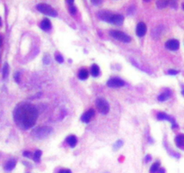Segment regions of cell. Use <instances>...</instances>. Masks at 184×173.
<instances>
[{"label":"cell","instance_id":"cell-17","mask_svg":"<svg viewBox=\"0 0 184 173\" xmlns=\"http://www.w3.org/2000/svg\"><path fill=\"white\" fill-rule=\"evenodd\" d=\"M88 76H89V72H88L87 70H85V69H82L78 72V78L80 79H82V80H85V79H86L88 78Z\"/></svg>","mask_w":184,"mask_h":173},{"label":"cell","instance_id":"cell-21","mask_svg":"<svg viewBox=\"0 0 184 173\" xmlns=\"http://www.w3.org/2000/svg\"><path fill=\"white\" fill-rule=\"evenodd\" d=\"M169 2H166V1H158L156 2V5H157L158 8H165L168 5Z\"/></svg>","mask_w":184,"mask_h":173},{"label":"cell","instance_id":"cell-2","mask_svg":"<svg viewBox=\"0 0 184 173\" xmlns=\"http://www.w3.org/2000/svg\"><path fill=\"white\" fill-rule=\"evenodd\" d=\"M37 10L40 13H42L44 15L50 16L52 17H55L58 16L57 11L54 9L52 6H50V5L45 4V3H40L37 5Z\"/></svg>","mask_w":184,"mask_h":173},{"label":"cell","instance_id":"cell-25","mask_svg":"<svg viewBox=\"0 0 184 173\" xmlns=\"http://www.w3.org/2000/svg\"><path fill=\"white\" fill-rule=\"evenodd\" d=\"M121 145H122V142H121V141H118L117 143H116L114 144V149H115V150L119 149Z\"/></svg>","mask_w":184,"mask_h":173},{"label":"cell","instance_id":"cell-16","mask_svg":"<svg viewBox=\"0 0 184 173\" xmlns=\"http://www.w3.org/2000/svg\"><path fill=\"white\" fill-rule=\"evenodd\" d=\"M170 96H171V91H170L169 89H166L165 92L162 93V94L158 97V99H159V101L163 102V101L167 100V99L170 97Z\"/></svg>","mask_w":184,"mask_h":173},{"label":"cell","instance_id":"cell-26","mask_svg":"<svg viewBox=\"0 0 184 173\" xmlns=\"http://www.w3.org/2000/svg\"><path fill=\"white\" fill-rule=\"evenodd\" d=\"M58 173H72V172L68 169H62V170H60Z\"/></svg>","mask_w":184,"mask_h":173},{"label":"cell","instance_id":"cell-11","mask_svg":"<svg viewBox=\"0 0 184 173\" xmlns=\"http://www.w3.org/2000/svg\"><path fill=\"white\" fill-rule=\"evenodd\" d=\"M157 119H159V120H168V121H171L173 122V127H176V123L175 121L173 120V119L172 117H170L168 115L165 114V113H158L157 114Z\"/></svg>","mask_w":184,"mask_h":173},{"label":"cell","instance_id":"cell-8","mask_svg":"<svg viewBox=\"0 0 184 173\" xmlns=\"http://www.w3.org/2000/svg\"><path fill=\"white\" fill-rule=\"evenodd\" d=\"M165 47L170 51H177L180 47V43L178 40H175V39L168 40L165 43Z\"/></svg>","mask_w":184,"mask_h":173},{"label":"cell","instance_id":"cell-1","mask_svg":"<svg viewBox=\"0 0 184 173\" xmlns=\"http://www.w3.org/2000/svg\"><path fill=\"white\" fill-rule=\"evenodd\" d=\"M13 118L20 127L28 129L35 124L38 118V110L30 103H22L15 108Z\"/></svg>","mask_w":184,"mask_h":173},{"label":"cell","instance_id":"cell-18","mask_svg":"<svg viewBox=\"0 0 184 173\" xmlns=\"http://www.w3.org/2000/svg\"><path fill=\"white\" fill-rule=\"evenodd\" d=\"M91 74L93 77H98V75L100 74V69L98 67V65L93 64L91 68Z\"/></svg>","mask_w":184,"mask_h":173},{"label":"cell","instance_id":"cell-34","mask_svg":"<svg viewBox=\"0 0 184 173\" xmlns=\"http://www.w3.org/2000/svg\"><path fill=\"white\" fill-rule=\"evenodd\" d=\"M182 7H183V9H184V3L182 4Z\"/></svg>","mask_w":184,"mask_h":173},{"label":"cell","instance_id":"cell-10","mask_svg":"<svg viewBox=\"0 0 184 173\" xmlns=\"http://www.w3.org/2000/svg\"><path fill=\"white\" fill-rule=\"evenodd\" d=\"M93 116H94V111L93 109H90V110H88L87 112H85V114L82 116L81 120L83 121L84 123H89Z\"/></svg>","mask_w":184,"mask_h":173},{"label":"cell","instance_id":"cell-19","mask_svg":"<svg viewBox=\"0 0 184 173\" xmlns=\"http://www.w3.org/2000/svg\"><path fill=\"white\" fill-rule=\"evenodd\" d=\"M159 170H160V163L154 162L151 166V168H150V173H157Z\"/></svg>","mask_w":184,"mask_h":173},{"label":"cell","instance_id":"cell-29","mask_svg":"<svg viewBox=\"0 0 184 173\" xmlns=\"http://www.w3.org/2000/svg\"><path fill=\"white\" fill-rule=\"evenodd\" d=\"M149 161H151V156H150V155H147V156L146 157V162H148Z\"/></svg>","mask_w":184,"mask_h":173},{"label":"cell","instance_id":"cell-23","mask_svg":"<svg viewBox=\"0 0 184 173\" xmlns=\"http://www.w3.org/2000/svg\"><path fill=\"white\" fill-rule=\"evenodd\" d=\"M55 59H56V61L59 63H62L64 61V58L62 57V55L59 54V53H56L55 54Z\"/></svg>","mask_w":184,"mask_h":173},{"label":"cell","instance_id":"cell-13","mask_svg":"<svg viewBox=\"0 0 184 173\" xmlns=\"http://www.w3.org/2000/svg\"><path fill=\"white\" fill-rule=\"evenodd\" d=\"M175 143L179 148L184 150V134H179L175 138Z\"/></svg>","mask_w":184,"mask_h":173},{"label":"cell","instance_id":"cell-15","mask_svg":"<svg viewBox=\"0 0 184 173\" xmlns=\"http://www.w3.org/2000/svg\"><path fill=\"white\" fill-rule=\"evenodd\" d=\"M15 164H16V162L15 161V159H10V161H8L5 163V170H7V171H11L13 168L15 167Z\"/></svg>","mask_w":184,"mask_h":173},{"label":"cell","instance_id":"cell-12","mask_svg":"<svg viewBox=\"0 0 184 173\" xmlns=\"http://www.w3.org/2000/svg\"><path fill=\"white\" fill-rule=\"evenodd\" d=\"M40 27L42 28L43 31H46V32H48V31H50V28H51V23H50V21L49 19H47V18H45V19H43L42 22H40Z\"/></svg>","mask_w":184,"mask_h":173},{"label":"cell","instance_id":"cell-3","mask_svg":"<svg viewBox=\"0 0 184 173\" xmlns=\"http://www.w3.org/2000/svg\"><path fill=\"white\" fill-rule=\"evenodd\" d=\"M51 132H52V129L48 127V126H40V127L36 128L32 132V134L36 138L42 139V138H46L47 136H49V134H50Z\"/></svg>","mask_w":184,"mask_h":173},{"label":"cell","instance_id":"cell-6","mask_svg":"<svg viewBox=\"0 0 184 173\" xmlns=\"http://www.w3.org/2000/svg\"><path fill=\"white\" fill-rule=\"evenodd\" d=\"M124 85H125L124 80H122L120 78H112L107 81V86L109 88H112V89H119L123 86Z\"/></svg>","mask_w":184,"mask_h":173},{"label":"cell","instance_id":"cell-7","mask_svg":"<svg viewBox=\"0 0 184 173\" xmlns=\"http://www.w3.org/2000/svg\"><path fill=\"white\" fill-rule=\"evenodd\" d=\"M123 21H124L123 16H121L120 14H112L111 13L108 23H111V24H116V25H121L122 24H123Z\"/></svg>","mask_w":184,"mask_h":173},{"label":"cell","instance_id":"cell-32","mask_svg":"<svg viewBox=\"0 0 184 173\" xmlns=\"http://www.w3.org/2000/svg\"><path fill=\"white\" fill-rule=\"evenodd\" d=\"M2 25V20H1V18H0V26Z\"/></svg>","mask_w":184,"mask_h":173},{"label":"cell","instance_id":"cell-30","mask_svg":"<svg viewBox=\"0 0 184 173\" xmlns=\"http://www.w3.org/2000/svg\"><path fill=\"white\" fill-rule=\"evenodd\" d=\"M165 170H163V169H160L159 170H158V172L157 173H165Z\"/></svg>","mask_w":184,"mask_h":173},{"label":"cell","instance_id":"cell-33","mask_svg":"<svg viewBox=\"0 0 184 173\" xmlns=\"http://www.w3.org/2000/svg\"><path fill=\"white\" fill-rule=\"evenodd\" d=\"M182 94H183V96H184V89L182 90Z\"/></svg>","mask_w":184,"mask_h":173},{"label":"cell","instance_id":"cell-9","mask_svg":"<svg viewBox=\"0 0 184 173\" xmlns=\"http://www.w3.org/2000/svg\"><path fill=\"white\" fill-rule=\"evenodd\" d=\"M146 25L145 23L140 22L137 25V29H136V32H137V34L138 37H143L146 32Z\"/></svg>","mask_w":184,"mask_h":173},{"label":"cell","instance_id":"cell-27","mask_svg":"<svg viewBox=\"0 0 184 173\" xmlns=\"http://www.w3.org/2000/svg\"><path fill=\"white\" fill-rule=\"evenodd\" d=\"M168 74L176 75V74H178V71H177V70H170L168 71Z\"/></svg>","mask_w":184,"mask_h":173},{"label":"cell","instance_id":"cell-5","mask_svg":"<svg viewBox=\"0 0 184 173\" xmlns=\"http://www.w3.org/2000/svg\"><path fill=\"white\" fill-rule=\"evenodd\" d=\"M95 105H96V107L101 114L106 115L110 111V105H109L108 102L103 98H98L96 102H95Z\"/></svg>","mask_w":184,"mask_h":173},{"label":"cell","instance_id":"cell-31","mask_svg":"<svg viewBox=\"0 0 184 173\" xmlns=\"http://www.w3.org/2000/svg\"><path fill=\"white\" fill-rule=\"evenodd\" d=\"M2 45V36L0 35V46Z\"/></svg>","mask_w":184,"mask_h":173},{"label":"cell","instance_id":"cell-14","mask_svg":"<svg viewBox=\"0 0 184 173\" xmlns=\"http://www.w3.org/2000/svg\"><path fill=\"white\" fill-rule=\"evenodd\" d=\"M66 143H68V145L70 147H75V146L77 145V139L75 135H69L68 137L66 138Z\"/></svg>","mask_w":184,"mask_h":173},{"label":"cell","instance_id":"cell-28","mask_svg":"<svg viewBox=\"0 0 184 173\" xmlns=\"http://www.w3.org/2000/svg\"><path fill=\"white\" fill-rule=\"evenodd\" d=\"M24 155L25 156V157H31L32 156V153L30 151H24Z\"/></svg>","mask_w":184,"mask_h":173},{"label":"cell","instance_id":"cell-4","mask_svg":"<svg viewBox=\"0 0 184 173\" xmlns=\"http://www.w3.org/2000/svg\"><path fill=\"white\" fill-rule=\"evenodd\" d=\"M110 34L113 38L119 40V41H120V42H123V43H129V42L131 41L130 36H128V34H125V32L118 31V30H111V31H110Z\"/></svg>","mask_w":184,"mask_h":173},{"label":"cell","instance_id":"cell-24","mask_svg":"<svg viewBox=\"0 0 184 173\" xmlns=\"http://www.w3.org/2000/svg\"><path fill=\"white\" fill-rule=\"evenodd\" d=\"M68 9H69V13L71 15H76L77 14V8H76V6H75V5H70Z\"/></svg>","mask_w":184,"mask_h":173},{"label":"cell","instance_id":"cell-22","mask_svg":"<svg viewBox=\"0 0 184 173\" xmlns=\"http://www.w3.org/2000/svg\"><path fill=\"white\" fill-rule=\"evenodd\" d=\"M8 71H9V68H8V64L5 63L4 68H3V78H6L8 75Z\"/></svg>","mask_w":184,"mask_h":173},{"label":"cell","instance_id":"cell-20","mask_svg":"<svg viewBox=\"0 0 184 173\" xmlns=\"http://www.w3.org/2000/svg\"><path fill=\"white\" fill-rule=\"evenodd\" d=\"M40 156H42V151L40 150H37L35 151L34 152V156H33V159L36 162H39L40 159Z\"/></svg>","mask_w":184,"mask_h":173}]
</instances>
